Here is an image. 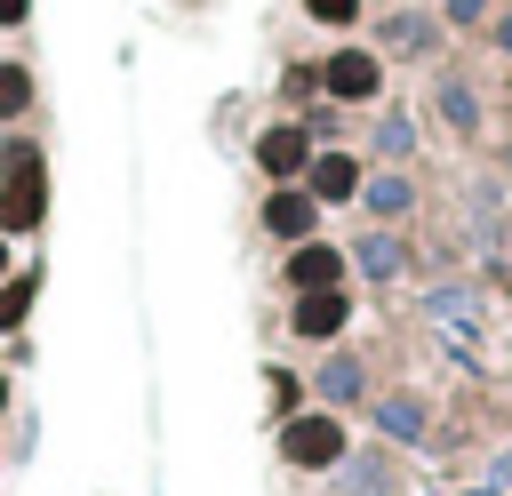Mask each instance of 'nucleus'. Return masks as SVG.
<instances>
[{"label":"nucleus","mask_w":512,"mask_h":496,"mask_svg":"<svg viewBox=\"0 0 512 496\" xmlns=\"http://www.w3.org/2000/svg\"><path fill=\"white\" fill-rule=\"evenodd\" d=\"M40 152L32 144H8V184H0V232H32L40 224Z\"/></svg>","instance_id":"f257e3e1"},{"label":"nucleus","mask_w":512,"mask_h":496,"mask_svg":"<svg viewBox=\"0 0 512 496\" xmlns=\"http://www.w3.org/2000/svg\"><path fill=\"white\" fill-rule=\"evenodd\" d=\"M280 456L304 464V472H328V464H344V424L336 416H296L280 432Z\"/></svg>","instance_id":"f03ea898"},{"label":"nucleus","mask_w":512,"mask_h":496,"mask_svg":"<svg viewBox=\"0 0 512 496\" xmlns=\"http://www.w3.org/2000/svg\"><path fill=\"white\" fill-rule=\"evenodd\" d=\"M320 88L344 96V104H368V96H384V56H368V48H336V56L320 64Z\"/></svg>","instance_id":"7ed1b4c3"},{"label":"nucleus","mask_w":512,"mask_h":496,"mask_svg":"<svg viewBox=\"0 0 512 496\" xmlns=\"http://www.w3.org/2000/svg\"><path fill=\"white\" fill-rule=\"evenodd\" d=\"M288 280H296V296H304V288H336V280H344V248H328V240H296Z\"/></svg>","instance_id":"20e7f679"},{"label":"nucleus","mask_w":512,"mask_h":496,"mask_svg":"<svg viewBox=\"0 0 512 496\" xmlns=\"http://www.w3.org/2000/svg\"><path fill=\"white\" fill-rule=\"evenodd\" d=\"M352 192H360V160H352V152H312V200L336 208V200H352Z\"/></svg>","instance_id":"39448f33"},{"label":"nucleus","mask_w":512,"mask_h":496,"mask_svg":"<svg viewBox=\"0 0 512 496\" xmlns=\"http://www.w3.org/2000/svg\"><path fill=\"white\" fill-rule=\"evenodd\" d=\"M264 224H272L280 240H312V224H320V200H312V192H272V200H264Z\"/></svg>","instance_id":"423d86ee"},{"label":"nucleus","mask_w":512,"mask_h":496,"mask_svg":"<svg viewBox=\"0 0 512 496\" xmlns=\"http://www.w3.org/2000/svg\"><path fill=\"white\" fill-rule=\"evenodd\" d=\"M336 328H344V288H304V296H296V336L320 344V336H336Z\"/></svg>","instance_id":"0eeeda50"},{"label":"nucleus","mask_w":512,"mask_h":496,"mask_svg":"<svg viewBox=\"0 0 512 496\" xmlns=\"http://www.w3.org/2000/svg\"><path fill=\"white\" fill-rule=\"evenodd\" d=\"M256 160H264V176H296L312 160V144H304V128H264L256 136Z\"/></svg>","instance_id":"6e6552de"},{"label":"nucleus","mask_w":512,"mask_h":496,"mask_svg":"<svg viewBox=\"0 0 512 496\" xmlns=\"http://www.w3.org/2000/svg\"><path fill=\"white\" fill-rule=\"evenodd\" d=\"M24 104H32V72L24 64H0V120H16Z\"/></svg>","instance_id":"1a4fd4ad"},{"label":"nucleus","mask_w":512,"mask_h":496,"mask_svg":"<svg viewBox=\"0 0 512 496\" xmlns=\"http://www.w3.org/2000/svg\"><path fill=\"white\" fill-rule=\"evenodd\" d=\"M368 208L376 216H408V176H376L368 184Z\"/></svg>","instance_id":"9d476101"},{"label":"nucleus","mask_w":512,"mask_h":496,"mask_svg":"<svg viewBox=\"0 0 512 496\" xmlns=\"http://www.w3.org/2000/svg\"><path fill=\"white\" fill-rule=\"evenodd\" d=\"M360 264H368V272H392V264H400V248H392V240H384V232H376V240H368V248H360Z\"/></svg>","instance_id":"9b49d317"},{"label":"nucleus","mask_w":512,"mask_h":496,"mask_svg":"<svg viewBox=\"0 0 512 496\" xmlns=\"http://www.w3.org/2000/svg\"><path fill=\"white\" fill-rule=\"evenodd\" d=\"M304 8H312L320 24H352V16H360V0H304Z\"/></svg>","instance_id":"f8f14e48"},{"label":"nucleus","mask_w":512,"mask_h":496,"mask_svg":"<svg viewBox=\"0 0 512 496\" xmlns=\"http://www.w3.org/2000/svg\"><path fill=\"white\" fill-rule=\"evenodd\" d=\"M16 312H24V288H8V296H0V320H16Z\"/></svg>","instance_id":"ddd939ff"},{"label":"nucleus","mask_w":512,"mask_h":496,"mask_svg":"<svg viewBox=\"0 0 512 496\" xmlns=\"http://www.w3.org/2000/svg\"><path fill=\"white\" fill-rule=\"evenodd\" d=\"M496 48H504V56H512V16H496Z\"/></svg>","instance_id":"4468645a"},{"label":"nucleus","mask_w":512,"mask_h":496,"mask_svg":"<svg viewBox=\"0 0 512 496\" xmlns=\"http://www.w3.org/2000/svg\"><path fill=\"white\" fill-rule=\"evenodd\" d=\"M448 16H480V0H448Z\"/></svg>","instance_id":"2eb2a0df"},{"label":"nucleus","mask_w":512,"mask_h":496,"mask_svg":"<svg viewBox=\"0 0 512 496\" xmlns=\"http://www.w3.org/2000/svg\"><path fill=\"white\" fill-rule=\"evenodd\" d=\"M16 16H24V0H0V24H16Z\"/></svg>","instance_id":"dca6fc26"},{"label":"nucleus","mask_w":512,"mask_h":496,"mask_svg":"<svg viewBox=\"0 0 512 496\" xmlns=\"http://www.w3.org/2000/svg\"><path fill=\"white\" fill-rule=\"evenodd\" d=\"M0 280H8V232H0Z\"/></svg>","instance_id":"f3484780"},{"label":"nucleus","mask_w":512,"mask_h":496,"mask_svg":"<svg viewBox=\"0 0 512 496\" xmlns=\"http://www.w3.org/2000/svg\"><path fill=\"white\" fill-rule=\"evenodd\" d=\"M0 408H8V384H0Z\"/></svg>","instance_id":"a211bd4d"}]
</instances>
